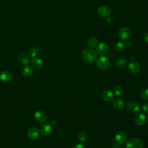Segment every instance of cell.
<instances>
[{"mask_svg": "<svg viewBox=\"0 0 148 148\" xmlns=\"http://www.w3.org/2000/svg\"><path fill=\"white\" fill-rule=\"evenodd\" d=\"M82 57L85 62L87 64H92L97 58V53L92 49H87L83 51Z\"/></svg>", "mask_w": 148, "mask_h": 148, "instance_id": "cell-1", "label": "cell"}, {"mask_svg": "<svg viewBox=\"0 0 148 148\" xmlns=\"http://www.w3.org/2000/svg\"><path fill=\"white\" fill-rule=\"evenodd\" d=\"M142 141L136 138H132L126 141V148H143Z\"/></svg>", "mask_w": 148, "mask_h": 148, "instance_id": "cell-2", "label": "cell"}, {"mask_svg": "<svg viewBox=\"0 0 148 148\" xmlns=\"http://www.w3.org/2000/svg\"><path fill=\"white\" fill-rule=\"evenodd\" d=\"M96 65L99 69L104 70L109 67L110 65V60L108 57L102 56L97 60Z\"/></svg>", "mask_w": 148, "mask_h": 148, "instance_id": "cell-3", "label": "cell"}, {"mask_svg": "<svg viewBox=\"0 0 148 148\" xmlns=\"http://www.w3.org/2000/svg\"><path fill=\"white\" fill-rule=\"evenodd\" d=\"M119 38L124 42H127L130 38L131 36V32L130 29L126 27H121L118 32Z\"/></svg>", "mask_w": 148, "mask_h": 148, "instance_id": "cell-4", "label": "cell"}, {"mask_svg": "<svg viewBox=\"0 0 148 148\" xmlns=\"http://www.w3.org/2000/svg\"><path fill=\"white\" fill-rule=\"evenodd\" d=\"M127 108L130 112L135 113L139 111L140 106L138 102L135 101H131L128 102L127 105Z\"/></svg>", "mask_w": 148, "mask_h": 148, "instance_id": "cell-5", "label": "cell"}, {"mask_svg": "<svg viewBox=\"0 0 148 148\" xmlns=\"http://www.w3.org/2000/svg\"><path fill=\"white\" fill-rule=\"evenodd\" d=\"M97 48V53L101 56H105L108 53L109 50V46L105 43H100L98 44Z\"/></svg>", "mask_w": 148, "mask_h": 148, "instance_id": "cell-6", "label": "cell"}, {"mask_svg": "<svg viewBox=\"0 0 148 148\" xmlns=\"http://www.w3.org/2000/svg\"><path fill=\"white\" fill-rule=\"evenodd\" d=\"M97 13L101 17L106 18L110 16L111 12L108 7L106 6H101L98 8L97 10Z\"/></svg>", "mask_w": 148, "mask_h": 148, "instance_id": "cell-7", "label": "cell"}, {"mask_svg": "<svg viewBox=\"0 0 148 148\" xmlns=\"http://www.w3.org/2000/svg\"><path fill=\"white\" fill-rule=\"evenodd\" d=\"M27 136L31 140H36L39 136V131L38 129L35 127H31L28 130Z\"/></svg>", "mask_w": 148, "mask_h": 148, "instance_id": "cell-8", "label": "cell"}, {"mask_svg": "<svg viewBox=\"0 0 148 148\" xmlns=\"http://www.w3.org/2000/svg\"><path fill=\"white\" fill-rule=\"evenodd\" d=\"M127 140V136L125 132L120 131H119L115 136V140L119 144H124Z\"/></svg>", "mask_w": 148, "mask_h": 148, "instance_id": "cell-9", "label": "cell"}, {"mask_svg": "<svg viewBox=\"0 0 148 148\" xmlns=\"http://www.w3.org/2000/svg\"><path fill=\"white\" fill-rule=\"evenodd\" d=\"M35 120L39 123H43L46 120V115L45 113L42 110H38L35 112L34 114Z\"/></svg>", "mask_w": 148, "mask_h": 148, "instance_id": "cell-10", "label": "cell"}, {"mask_svg": "<svg viewBox=\"0 0 148 148\" xmlns=\"http://www.w3.org/2000/svg\"><path fill=\"white\" fill-rule=\"evenodd\" d=\"M135 123L138 125H143L145 124L146 121V116L143 113H138L135 116L134 119Z\"/></svg>", "mask_w": 148, "mask_h": 148, "instance_id": "cell-11", "label": "cell"}, {"mask_svg": "<svg viewBox=\"0 0 148 148\" xmlns=\"http://www.w3.org/2000/svg\"><path fill=\"white\" fill-rule=\"evenodd\" d=\"M140 65L137 62L132 61L128 65V69L132 73H138L140 71Z\"/></svg>", "mask_w": 148, "mask_h": 148, "instance_id": "cell-12", "label": "cell"}, {"mask_svg": "<svg viewBox=\"0 0 148 148\" xmlns=\"http://www.w3.org/2000/svg\"><path fill=\"white\" fill-rule=\"evenodd\" d=\"M52 127L50 124H45L40 127V132L41 134L45 136L50 135L52 132Z\"/></svg>", "mask_w": 148, "mask_h": 148, "instance_id": "cell-13", "label": "cell"}, {"mask_svg": "<svg viewBox=\"0 0 148 148\" xmlns=\"http://www.w3.org/2000/svg\"><path fill=\"white\" fill-rule=\"evenodd\" d=\"M114 97L113 92L110 90H106L104 91L102 94V99L106 102L112 101Z\"/></svg>", "mask_w": 148, "mask_h": 148, "instance_id": "cell-14", "label": "cell"}, {"mask_svg": "<svg viewBox=\"0 0 148 148\" xmlns=\"http://www.w3.org/2000/svg\"><path fill=\"white\" fill-rule=\"evenodd\" d=\"M18 59L22 65H27L30 62V57L25 53H20L18 56Z\"/></svg>", "mask_w": 148, "mask_h": 148, "instance_id": "cell-15", "label": "cell"}, {"mask_svg": "<svg viewBox=\"0 0 148 148\" xmlns=\"http://www.w3.org/2000/svg\"><path fill=\"white\" fill-rule=\"evenodd\" d=\"M31 65L34 68L39 69L43 66V61L40 58L35 57L31 60Z\"/></svg>", "mask_w": 148, "mask_h": 148, "instance_id": "cell-16", "label": "cell"}, {"mask_svg": "<svg viewBox=\"0 0 148 148\" xmlns=\"http://www.w3.org/2000/svg\"><path fill=\"white\" fill-rule=\"evenodd\" d=\"M113 105L116 110H121L124 108V102L121 98H116V99H114L113 102Z\"/></svg>", "mask_w": 148, "mask_h": 148, "instance_id": "cell-17", "label": "cell"}, {"mask_svg": "<svg viewBox=\"0 0 148 148\" xmlns=\"http://www.w3.org/2000/svg\"><path fill=\"white\" fill-rule=\"evenodd\" d=\"M0 79L3 82H9L11 81L12 79V76L9 72L3 71L0 73Z\"/></svg>", "mask_w": 148, "mask_h": 148, "instance_id": "cell-18", "label": "cell"}, {"mask_svg": "<svg viewBox=\"0 0 148 148\" xmlns=\"http://www.w3.org/2000/svg\"><path fill=\"white\" fill-rule=\"evenodd\" d=\"M33 73V69L31 66L27 65H25L21 70V73L22 75L25 77H28L30 76Z\"/></svg>", "mask_w": 148, "mask_h": 148, "instance_id": "cell-19", "label": "cell"}, {"mask_svg": "<svg viewBox=\"0 0 148 148\" xmlns=\"http://www.w3.org/2000/svg\"><path fill=\"white\" fill-rule=\"evenodd\" d=\"M128 64V60L124 57H121L119 58L116 61V66L119 68H125Z\"/></svg>", "mask_w": 148, "mask_h": 148, "instance_id": "cell-20", "label": "cell"}, {"mask_svg": "<svg viewBox=\"0 0 148 148\" xmlns=\"http://www.w3.org/2000/svg\"><path fill=\"white\" fill-rule=\"evenodd\" d=\"M87 137H88L87 133L86 131H80V132L78 134V135H77L78 140H79L80 142H85V141L87 140Z\"/></svg>", "mask_w": 148, "mask_h": 148, "instance_id": "cell-21", "label": "cell"}, {"mask_svg": "<svg viewBox=\"0 0 148 148\" xmlns=\"http://www.w3.org/2000/svg\"><path fill=\"white\" fill-rule=\"evenodd\" d=\"M39 53V50L37 47H32L28 51V55L30 58H34Z\"/></svg>", "mask_w": 148, "mask_h": 148, "instance_id": "cell-22", "label": "cell"}, {"mask_svg": "<svg viewBox=\"0 0 148 148\" xmlns=\"http://www.w3.org/2000/svg\"><path fill=\"white\" fill-rule=\"evenodd\" d=\"M114 49H115L116 51H117L118 52H121L125 49V45L124 43H123L121 42H119L115 45Z\"/></svg>", "mask_w": 148, "mask_h": 148, "instance_id": "cell-23", "label": "cell"}, {"mask_svg": "<svg viewBox=\"0 0 148 148\" xmlns=\"http://www.w3.org/2000/svg\"><path fill=\"white\" fill-rule=\"evenodd\" d=\"M98 45V40L95 38H90L88 40V46L91 48H95Z\"/></svg>", "mask_w": 148, "mask_h": 148, "instance_id": "cell-24", "label": "cell"}, {"mask_svg": "<svg viewBox=\"0 0 148 148\" xmlns=\"http://www.w3.org/2000/svg\"><path fill=\"white\" fill-rule=\"evenodd\" d=\"M114 92L117 96L121 95L123 94V87L121 86H120V85L116 86L114 87Z\"/></svg>", "mask_w": 148, "mask_h": 148, "instance_id": "cell-25", "label": "cell"}, {"mask_svg": "<svg viewBox=\"0 0 148 148\" xmlns=\"http://www.w3.org/2000/svg\"><path fill=\"white\" fill-rule=\"evenodd\" d=\"M140 97L144 100L148 101V88H146L141 92Z\"/></svg>", "mask_w": 148, "mask_h": 148, "instance_id": "cell-26", "label": "cell"}, {"mask_svg": "<svg viewBox=\"0 0 148 148\" xmlns=\"http://www.w3.org/2000/svg\"><path fill=\"white\" fill-rule=\"evenodd\" d=\"M142 110L146 113H148V103H145L141 106Z\"/></svg>", "mask_w": 148, "mask_h": 148, "instance_id": "cell-27", "label": "cell"}, {"mask_svg": "<svg viewBox=\"0 0 148 148\" xmlns=\"http://www.w3.org/2000/svg\"><path fill=\"white\" fill-rule=\"evenodd\" d=\"M143 40L146 43H148V32H147L146 34H145L143 36Z\"/></svg>", "mask_w": 148, "mask_h": 148, "instance_id": "cell-28", "label": "cell"}, {"mask_svg": "<svg viewBox=\"0 0 148 148\" xmlns=\"http://www.w3.org/2000/svg\"><path fill=\"white\" fill-rule=\"evenodd\" d=\"M72 148H85V147L82 144L78 143V144L75 145Z\"/></svg>", "mask_w": 148, "mask_h": 148, "instance_id": "cell-29", "label": "cell"}, {"mask_svg": "<svg viewBox=\"0 0 148 148\" xmlns=\"http://www.w3.org/2000/svg\"><path fill=\"white\" fill-rule=\"evenodd\" d=\"M112 148H123V147H122V146L120 145V144L117 143V144L114 145L112 146Z\"/></svg>", "mask_w": 148, "mask_h": 148, "instance_id": "cell-30", "label": "cell"}]
</instances>
